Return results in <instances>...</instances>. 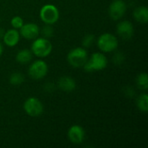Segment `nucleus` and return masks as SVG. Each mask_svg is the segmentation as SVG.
I'll return each mask as SVG.
<instances>
[{"label": "nucleus", "mask_w": 148, "mask_h": 148, "mask_svg": "<svg viewBox=\"0 0 148 148\" xmlns=\"http://www.w3.org/2000/svg\"><path fill=\"white\" fill-rule=\"evenodd\" d=\"M52 33H53V29L49 26H46L42 29V34H43L44 37H49V36H52Z\"/></svg>", "instance_id": "412c9836"}, {"label": "nucleus", "mask_w": 148, "mask_h": 148, "mask_svg": "<svg viewBox=\"0 0 148 148\" xmlns=\"http://www.w3.org/2000/svg\"><path fill=\"white\" fill-rule=\"evenodd\" d=\"M126 11H127V4L123 0L113 1L108 8L109 16L115 21L122 18Z\"/></svg>", "instance_id": "6e6552de"}, {"label": "nucleus", "mask_w": 148, "mask_h": 148, "mask_svg": "<svg viewBox=\"0 0 148 148\" xmlns=\"http://www.w3.org/2000/svg\"><path fill=\"white\" fill-rule=\"evenodd\" d=\"M94 39H95V36L93 35H88V36H86L84 37V39H83V42H82L83 46L84 47H89L92 44V42H94Z\"/></svg>", "instance_id": "aec40b11"}, {"label": "nucleus", "mask_w": 148, "mask_h": 148, "mask_svg": "<svg viewBox=\"0 0 148 148\" xmlns=\"http://www.w3.org/2000/svg\"><path fill=\"white\" fill-rule=\"evenodd\" d=\"M97 46L102 52L110 53L117 49L118 40L113 34L104 33L99 36L97 40Z\"/></svg>", "instance_id": "20e7f679"}, {"label": "nucleus", "mask_w": 148, "mask_h": 148, "mask_svg": "<svg viewBox=\"0 0 148 148\" xmlns=\"http://www.w3.org/2000/svg\"><path fill=\"white\" fill-rule=\"evenodd\" d=\"M48 65L42 60H36L29 68V75L33 80H41L48 74Z\"/></svg>", "instance_id": "0eeeda50"}, {"label": "nucleus", "mask_w": 148, "mask_h": 148, "mask_svg": "<svg viewBox=\"0 0 148 148\" xmlns=\"http://www.w3.org/2000/svg\"><path fill=\"white\" fill-rule=\"evenodd\" d=\"M134 18L140 23H147L148 21V9L146 6L137 7L134 13Z\"/></svg>", "instance_id": "4468645a"}, {"label": "nucleus", "mask_w": 148, "mask_h": 148, "mask_svg": "<svg viewBox=\"0 0 148 148\" xmlns=\"http://www.w3.org/2000/svg\"><path fill=\"white\" fill-rule=\"evenodd\" d=\"M20 36L27 40H34L36 39L39 33L40 29L37 26V24L34 23H23V25L19 29Z\"/></svg>", "instance_id": "1a4fd4ad"}, {"label": "nucleus", "mask_w": 148, "mask_h": 148, "mask_svg": "<svg viewBox=\"0 0 148 148\" xmlns=\"http://www.w3.org/2000/svg\"><path fill=\"white\" fill-rule=\"evenodd\" d=\"M10 23H11V26L13 27V29H19L23 25V19L21 17V16H14L11 21H10Z\"/></svg>", "instance_id": "6ab92c4d"}, {"label": "nucleus", "mask_w": 148, "mask_h": 148, "mask_svg": "<svg viewBox=\"0 0 148 148\" xmlns=\"http://www.w3.org/2000/svg\"><path fill=\"white\" fill-rule=\"evenodd\" d=\"M88 59L86 49L81 47L71 49L67 56L68 62L74 68H83Z\"/></svg>", "instance_id": "f03ea898"}, {"label": "nucleus", "mask_w": 148, "mask_h": 148, "mask_svg": "<svg viewBox=\"0 0 148 148\" xmlns=\"http://www.w3.org/2000/svg\"><path fill=\"white\" fill-rule=\"evenodd\" d=\"M24 81V76L18 72L13 73L10 76V83L12 85H20Z\"/></svg>", "instance_id": "a211bd4d"}, {"label": "nucleus", "mask_w": 148, "mask_h": 148, "mask_svg": "<svg viewBox=\"0 0 148 148\" xmlns=\"http://www.w3.org/2000/svg\"><path fill=\"white\" fill-rule=\"evenodd\" d=\"M53 46L49 40L46 37H40L34 39L31 44V52L39 58H44L50 55Z\"/></svg>", "instance_id": "f257e3e1"}, {"label": "nucleus", "mask_w": 148, "mask_h": 148, "mask_svg": "<svg viewBox=\"0 0 148 148\" xmlns=\"http://www.w3.org/2000/svg\"><path fill=\"white\" fill-rule=\"evenodd\" d=\"M117 33L122 39H130L134 33L133 23L129 21H122L119 23L117 24Z\"/></svg>", "instance_id": "9b49d317"}, {"label": "nucleus", "mask_w": 148, "mask_h": 148, "mask_svg": "<svg viewBox=\"0 0 148 148\" xmlns=\"http://www.w3.org/2000/svg\"><path fill=\"white\" fill-rule=\"evenodd\" d=\"M137 108L144 113H147L148 111V95L147 94L140 95L137 101H136Z\"/></svg>", "instance_id": "dca6fc26"}, {"label": "nucleus", "mask_w": 148, "mask_h": 148, "mask_svg": "<svg viewBox=\"0 0 148 148\" xmlns=\"http://www.w3.org/2000/svg\"><path fill=\"white\" fill-rule=\"evenodd\" d=\"M3 42L8 47H15L20 40V33L16 29L7 30L3 35Z\"/></svg>", "instance_id": "f8f14e48"}, {"label": "nucleus", "mask_w": 148, "mask_h": 148, "mask_svg": "<svg viewBox=\"0 0 148 148\" xmlns=\"http://www.w3.org/2000/svg\"><path fill=\"white\" fill-rule=\"evenodd\" d=\"M59 10L53 4H45L40 10V18L47 25L56 23L59 19Z\"/></svg>", "instance_id": "39448f33"}, {"label": "nucleus", "mask_w": 148, "mask_h": 148, "mask_svg": "<svg viewBox=\"0 0 148 148\" xmlns=\"http://www.w3.org/2000/svg\"><path fill=\"white\" fill-rule=\"evenodd\" d=\"M136 83H137L139 88L143 89V90H147L148 88L147 75L146 73L140 74L136 79Z\"/></svg>", "instance_id": "f3484780"}, {"label": "nucleus", "mask_w": 148, "mask_h": 148, "mask_svg": "<svg viewBox=\"0 0 148 148\" xmlns=\"http://www.w3.org/2000/svg\"><path fill=\"white\" fill-rule=\"evenodd\" d=\"M58 87L65 92H71L73 91L75 87L76 83L75 80L70 76H62L58 81Z\"/></svg>", "instance_id": "ddd939ff"}, {"label": "nucleus", "mask_w": 148, "mask_h": 148, "mask_svg": "<svg viewBox=\"0 0 148 148\" xmlns=\"http://www.w3.org/2000/svg\"><path fill=\"white\" fill-rule=\"evenodd\" d=\"M69 140L74 144H81L85 139V131L79 125H74L68 131Z\"/></svg>", "instance_id": "9d476101"}, {"label": "nucleus", "mask_w": 148, "mask_h": 148, "mask_svg": "<svg viewBox=\"0 0 148 148\" xmlns=\"http://www.w3.org/2000/svg\"><path fill=\"white\" fill-rule=\"evenodd\" d=\"M3 45H2V43L0 42V56H1V55L3 54Z\"/></svg>", "instance_id": "4be33fe9"}, {"label": "nucleus", "mask_w": 148, "mask_h": 148, "mask_svg": "<svg viewBox=\"0 0 148 148\" xmlns=\"http://www.w3.org/2000/svg\"><path fill=\"white\" fill-rule=\"evenodd\" d=\"M23 109L28 115L31 117H37L42 114L43 105L39 99L36 97H29L24 101Z\"/></svg>", "instance_id": "423d86ee"}, {"label": "nucleus", "mask_w": 148, "mask_h": 148, "mask_svg": "<svg viewBox=\"0 0 148 148\" xmlns=\"http://www.w3.org/2000/svg\"><path fill=\"white\" fill-rule=\"evenodd\" d=\"M108 66V59L102 53H94L87 62L83 66L84 69L87 72L98 71L106 69Z\"/></svg>", "instance_id": "7ed1b4c3"}, {"label": "nucleus", "mask_w": 148, "mask_h": 148, "mask_svg": "<svg viewBox=\"0 0 148 148\" xmlns=\"http://www.w3.org/2000/svg\"><path fill=\"white\" fill-rule=\"evenodd\" d=\"M32 60V52L29 49H24L17 52L16 56V61L20 64H27Z\"/></svg>", "instance_id": "2eb2a0df"}]
</instances>
